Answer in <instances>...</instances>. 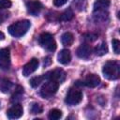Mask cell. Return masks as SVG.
<instances>
[{"mask_svg": "<svg viewBox=\"0 0 120 120\" xmlns=\"http://www.w3.org/2000/svg\"><path fill=\"white\" fill-rule=\"evenodd\" d=\"M43 77L46 80H52V81H55V82L61 83L66 79V73L61 68H55V69L48 71L46 74H44Z\"/></svg>", "mask_w": 120, "mask_h": 120, "instance_id": "8992f818", "label": "cell"}, {"mask_svg": "<svg viewBox=\"0 0 120 120\" xmlns=\"http://www.w3.org/2000/svg\"><path fill=\"white\" fill-rule=\"evenodd\" d=\"M102 72L105 78L108 80H116L120 75V67L116 61H108L105 63L102 68Z\"/></svg>", "mask_w": 120, "mask_h": 120, "instance_id": "7a4b0ae2", "label": "cell"}, {"mask_svg": "<svg viewBox=\"0 0 120 120\" xmlns=\"http://www.w3.org/2000/svg\"><path fill=\"white\" fill-rule=\"evenodd\" d=\"M39 62L37 58H32L28 63H26L22 68V75L27 77L33 72H35L38 68Z\"/></svg>", "mask_w": 120, "mask_h": 120, "instance_id": "9c48e42d", "label": "cell"}, {"mask_svg": "<svg viewBox=\"0 0 120 120\" xmlns=\"http://www.w3.org/2000/svg\"><path fill=\"white\" fill-rule=\"evenodd\" d=\"M100 83V78L97 74H88L84 80V84L87 87L95 88Z\"/></svg>", "mask_w": 120, "mask_h": 120, "instance_id": "7c38bea8", "label": "cell"}, {"mask_svg": "<svg viewBox=\"0 0 120 120\" xmlns=\"http://www.w3.org/2000/svg\"><path fill=\"white\" fill-rule=\"evenodd\" d=\"M22 94H23V88L21 87V86H18L17 89L15 90V93L13 94L12 98H11V101H17V100H20L22 97Z\"/></svg>", "mask_w": 120, "mask_h": 120, "instance_id": "ffe728a7", "label": "cell"}, {"mask_svg": "<svg viewBox=\"0 0 120 120\" xmlns=\"http://www.w3.org/2000/svg\"><path fill=\"white\" fill-rule=\"evenodd\" d=\"M68 0H53V5L55 7H61L67 3Z\"/></svg>", "mask_w": 120, "mask_h": 120, "instance_id": "83f0119b", "label": "cell"}, {"mask_svg": "<svg viewBox=\"0 0 120 120\" xmlns=\"http://www.w3.org/2000/svg\"><path fill=\"white\" fill-rule=\"evenodd\" d=\"M92 53V47L87 44V43H83L81 46L78 47L77 51H76V54L79 58L82 59H87L90 57Z\"/></svg>", "mask_w": 120, "mask_h": 120, "instance_id": "8fae6325", "label": "cell"}, {"mask_svg": "<svg viewBox=\"0 0 120 120\" xmlns=\"http://www.w3.org/2000/svg\"><path fill=\"white\" fill-rule=\"evenodd\" d=\"M112 49H113V52L116 53V54H119L120 53V41L118 39H112Z\"/></svg>", "mask_w": 120, "mask_h": 120, "instance_id": "cb8c5ba5", "label": "cell"}, {"mask_svg": "<svg viewBox=\"0 0 120 120\" xmlns=\"http://www.w3.org/2000/svg\"><path fill=\"white\" fill-rule=\"evenodd\" d=\"M58 87H59V82L52 80H47V82L41 86L40 95L44 98H50L57 92Z\"/></svg>", "mask_w": 120, "mask_h": 120, "instance_id": "3957f363", "label": "cell"}, {"mask_svg": "<svg viewBox=\"0 0 120 120\" xmlns=\"http://www.w3.org/2000/svg\"><path fill=\"white\" fill-rule=\"evenodd\" d=\"M10 67V52L8 48L0 49V68L3 70L8 69Z\"/></svg>", "mask_w": 120, "mask_h": 120, "instance_id": "52a82bcc", "label": "cell"}, {"mask_svg": "<svg viewBox=\"0 0 120 120\" xmlns=\"http://www.w3.org/2000/svg\"><path fill=\"white\" fill-rule=\"evenodd\" d=\"M23 113V108L21 104L16 103L7 111V115L10 119H18Z\"/></svg>", "mask_w": 120, "mask_h": 120, "instance_id": "30bf717a", "label": "cell"}, {"mask_svg": "<svg viewBox=\"0 0 120 120\" xmlns=\"http://www.w3.org/2000/svg\"><path fill=\"white\" fill-rule=\"evenodd\" d=\"M8 18V12L0 11V23H2L3 22H5Z\"/></svg>", "mask_w": 120, "mask_h": 120, "instance_id": "4316f807", "label": "cell"}, {"mask_svg": "<svg viewBox=\"0 0 120 120\" xmlns=\"http://www.w3.org/2000/svg\"><path fill=\"white\" fill-rule=\"evenodd\" d=\"M30 111H31V112L33 114H38V113H41L42 112L43 108H42V106L39 103H33L31 105Z\"/></svg>", "mask_w": 120, "mask_h": 120, "instance_id": "603a6c76", "label": "cell"}, {"mask_svg": "<svg viewBox=\"0 0 120 120\" xmlns=\"http://www.w3.org/2000/svg\"><path fill=\"white\" fill-rule=\"evenodd\" d=\"M42 8L43 6L38 0H28L26 2L27 12L33 16H38L40 13Z\"/></svg>", "mask_w": 120, "mask_h": 120, "instance_id": "ba28073f", "label": "cell"}, {"mask_svg": "<svg viewBox=\"0 0 120 120\" xmlns=\"http://www.w3.org/2000/svg\"><path fill=\"white\" fill-rule=\"evenodd\" d=\"M43 80H44V77H43V76H37V77H33V78L30 80L29 83H30V85H31L32 87L36 88V87H38V85L43 82Z\"/></svg>", "mask_w": 120, "mask_h": 120, "instance_id": "44dd1931", "label": "cell"}, {"mask_svg": "<svg viewBox=\"0 0 120 120\" xmlns=\"http://www.w3.org/2000/svg\"><path fill=\"white\" fill-rule=\"evenodd\" d=\"M82 100V92L77 88H70L65 98V102L70 106L77 105Z\"/></svg>", "mask_w": 120, "mask_h": 120, "instance_id": "5b68a950", "label": "cell"}, {"mask_svg": "<svg viewBox=\"0 0 120 120\" xmlns=\"http://www.w3.org/2000/svg\"><path fill=\"white\" fill-rule=\"evenodd\" d=\"M86 3H87L86 0H74V1H73V5H74V6L76 7V8H77L78 10H80V11L85 9Z\"/></svg>", "mask_w": 120, "mask_h": 120, "instance_id": "7402d4cb", "label": "cell"}, {"mask_svg": "<svg viewBox=\"0 0 120 120\" xmlns=\"http://www.w3.org/2000/svg\"><path fill=\"white\" fill-rule=\"evenodd\" d=\"M31 23L28 20H21L18 21L12 24H10L8 28V33L15 38H21L22 37L29 29Z\"/></svg>", "mask_w": 120, "mask_h": 120, "instance_id": "6da1fadb", "label": "cell"}, {"mask_svg": "<svg viewBox=\"0 0 120 120\" xmlns=\"http://www.w3.org/2000/svg\"><path fill=\"white\" fill-rule=\"evenodd\" d=\"M95 52H96V54L98 55V56H102V55L106 54V53L108 52V46H107L106 42L103 41L101 44L98 45V46L95 48Z\"/></svg>", "mask_w": 120, "mask_h": 120, "instance_id": "e0dca14e", "label": "cell"}, {"mask_svg": "<svg viewBox=\"0 0 120 120\" xmlns=\"http://www.w3.org/2000/svg\"><path fill=\"white\" fill-rule=\"evenodd\" d=\"M12 5L10 0H0V9H6L10 8Z\"/></svg>", "mask_w": 120, "mask_h": 120, "instance_id": "484cf974", "label": "cell"}, {"mask_svg": "<svg viewBox=\"0 0 120 120\" xmlns=\"http://www.w3.org/2000/svg\"><path fill=\"white\" fill-rule=\"evenodd\" d=\"M111 5L110 0H97L94 3V11L95 12H104Z\"/></svg>", "mask_w": 120, "mask_h": 120, "instance_id": "5bb4252c", "label": "cell"}, {"mask_svg": "<svg viewBox=\"0 0 120 120\" xmlns=\"http://www.w3.org/2000/svg\"><path fill=\"white\" fill-rule=\"evenodd\" d=\"M5 38V35H4V33L3 32H1L0 31V40H3Z\"/></svg>", "mask_w": 120, "mask_h": 120, "instance_id": "f1b7e54d", "label": "cell"}, {"mask_svg": "<svg viewBox=\"0 0 120 120\" xmlns=\"http://www.w3.org/2000/svg\"><path fill=\"white\" fill-rule=\"evenodd\" d=\"M74 41V36L70 32H65L61 37V42L64 46H71Z\"/></svg>", "mask_w": 120, "mask_h": 120, "instance_id": "9a60e30c", "label": "cell"}, {"mask_svg": "<svg viewBox=\"0 0 120 120\" xmlns=\"http://www.w3.org/2000/svg\"><path fill=\"white\" fill-rule=\"evenodd\" d=\"M57 60L60 64L62 65H68L69 64L70 60H71V53L70 51L68 49H63L60 51V52L58 53L57 56Z\"/></svg>", "mask_w": 120, "mask_h": 120, "instance_id": "4fadbf2b", "label": "cell"}, {"mask_svg": "<svg viewBox=\"0 0 120 120\" xmlns=\"http://www.w3.org/2000/svg\"><path fill=\"white\" fill-rule=\"evenodd\" d=\"M12 87V82L8 79H3L0 82V90L3 93H8Z\"/></svg>", "mask_w": 120, "mask_h": 120, "instance_id": "ac0fdd59", "label": "cell"}, {"mask_svg": "<svg viewBox=\"0 0 120 120\" xmlns=\"http://www.w3.org/2000/svg\"><path fill=\"white\" fill-rule=\"evenodd\" d=\"M73 17H74V12H73V10H72L70 8H67L66 10H64V11L60 14V16H59V21L68 22V21L72 20Z\"/></svg>", "mask_w": 120, "mask_h": 120, "instance_id": "2e32d148", "label": "cell"}, {"mask_svg": "<svg viewBox=\"0 0 120 120\" xmlns=\"http://www.w3.org/2000/svg\"><path fill=\"white\" fill-rule=\"evenodd\" d=\"M62 117V112L58 109H52L48 113V118L51 120H58Z\"/></svg>", "mask_w": 120, "mask_h": 120, "instance_id": "d6986e66", "label": "cell"}, {"mask_svg": "<svg viewBox=\"0 0 120 120\" xmlns=\"http://www.w3.org/2000/svg\"><path fill=\"white\" fill-rule=\"evenodd\" d=\"M39 45L49 52H54L56 50V42L50 33H42L38 38Z\"/></svg>", "mask_w": 120, "mask_h": 120, "instance_id": "277c9868", "label": "cell"}, {"mask_svg": "<svg viewBox=\"0 0 120 120\" xmlns=\"http://www.w3.org/2000/svg\"><path fill=\"white\" fill-rule=\"evenodd\" d=\"M97 38H98V36H97L96 34H93V33H87V34H84V35H83V38H84V40H86V41H90V42L96 40Z\"/></svg>", "mask_w": 120, "mask_h": 120, "instance_id": "d4e9b609", "label": "cell"}]
</instances>
